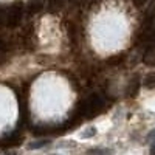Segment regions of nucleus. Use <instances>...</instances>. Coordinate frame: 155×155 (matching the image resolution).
Returning a JSON list of instances; mask_svg holds the SVG:
<instances>
[{"label": "nucleus", "instance_id": "8", "mask_svg": "<svg viewBox=\"0 0 155 155\" xmlns=\"http://www.w3.org/2000/svg\"><path fill=\"white\" fill-rule=\"evenodd\" d=\"M146 2H147V0H134V5H135L137 8H141V6H143Z\"/></svg>", "mask_w": 155, "mask_h": 155}, {"label": "nucleus", "instance_id": "9", "mask_svg": "<svg viewBox=\"0 0 155 155\" xmlns=\"http://www.w3.org/2000/svg\"><path fill=\"white\" fill-rule=\"evenodd\" d=\"M0 155H19L17 152H12V150H2Z\"/></svg>", "mask_w": 155, "mask_h": 155}, {"label": "nucleus", "instance_id": "5", "mask_svg": "<svg viewBox=\"0 0 155 155\" xmlns=\"http://www.w3.org/2000/svg\"><path fill=\"white\" fill-rule=\"evenodd\" d=\"M138 87H140V81L135 78L134 82H132V85H129V93H127V95H129V96H135L137 92H138Z\"/></svg>", "mask_w": 155, "mask_h": 155}, {"label": "nucleus", "instance_id": "3", "mask_svg": "<svg viewBox=\"0 0 155 155\" xmlns=\"http://www.w3.org/2000/svg\"><path fill=\"white\" fill-rule=\"evenodd\" d=\"M144 62L149 64V65H153L155 64V45H150L147 48V51L144 53Z\"/></svg>", "mask_w": 155, "mask_h": 155}, {"label": "nucleus", "instance_id": "1", "mask_svg": "<svg viewBox=\"0 0 155 155\" xmlns=\"http://www.w3.org/2000/svg\"><path fill=\"white\" fill-rule=\"evenodd\" d=\"M22 11H23V3L20 0L14 2L8 11V25L9 27H17L20 19H22Z\"/></svg>", "mask_w": 155, "mask_h": 155}, {"label": "nucleus", "instance_id": "10", "mask_svg": "<svg viewBox=\"0 0 155 155\" xmlns=\"http://www.w3.org/2000/svg\"><path fill=\"white\" fill-rule=\"evenodd\" d=\"M150 155H155V143H153L152 147H150Z\"/></svg>", "mask_w": 155, "mask_h": 155}, {"label": "nucleus", "instance_id": "4", "mask_svg": "<svg viewBox=\"0 0 155 155\" xmlns=\"http://www.w3.org/2000/svg\"><path fill=\"white\" fill-rule=\"evenodd\" d=\"M62 6H64V2H62V0H50V2H48V9H50L51 12L59 11Z\"/></svg>", "mask_w": 155, "mask_h": 155}, {"label": "nucleus", "instance_id": "2", "mask_svg": "<svg viewBox=\"0 0 155 155\" xmlns=\"http://www.w3.org/2000/svg\"><path fill=\"white\" fill-rule=\"evenodd\" d=\"M44 8V0H31L30 5H28V14H36Z\"/></svg>", "mask_w": 155, "mask_h": 155}, {"label": "nucleus", "instance_id": "7", "mask_svg": "<svg viewBox=\"0 0 155 155\" xmlns=\"http://www.w3.org/2000/svg\"><path fill=\"white\" fill-rule=\"evenodd\" d=\"M50 141L48 140H45V141H37V143H34V144H30V147L31 149H36V147H42V146H45V144H48Z\"/></svg>", "mask_w": 155, "mask_h": 155}, {"label": "nucleus", "instance_id": "6", "mask_svg": "<svg viewBox=\"0 0 155 155\" xmlns=\"http://www.w3.org/2000/svg\"><path fill=\"white\" fill-rule=\"evenodd\" d=\"M144 84H146L147 87H152V85L155 84V74H147V78L144 79Z\"/></svg>", "mask_w": 155, "mask_h": 155}]
</instances>
